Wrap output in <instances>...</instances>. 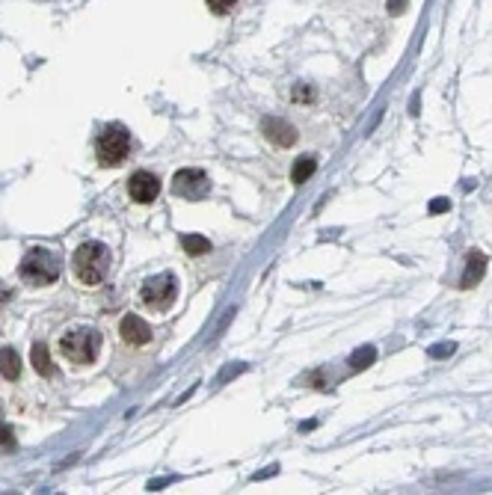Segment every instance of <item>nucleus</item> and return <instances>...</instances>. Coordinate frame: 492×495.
Returning <instances> with one entry per match:
<instances>
[{
    "label": "nucleus",
    "instance_id": "obj_5",
    "mask_svg": "<svg viewBox=\"0 0 492 495\" xmlns=\"http://www.w3.org/2000/svg\"><path fill=\"white\" fill-rule=\"evenodd\" d=\"M175 294H178V285H175V276L172 273H157L152 279L143 282L140 288V303L145 309H154V312H166L170 305L175 303Z\"/></svg>",
    "mask_w": 492,
    "mask_h": 495
},
{
    "label": "nucleus",
    "instance_id": "obj_11",
    "mask_svg": "<svg viewBox=\"0 0 492 495\" xmlns=\"http://www.w3.org/2000/svg\"><path fill=\"white\" fill-rule=\"evenodd\" d=\"M18 374H21V356H18L12 347H3L0 350V377L18 380Z\"/></svg>",
    "mask_w": 492,
    "mask_h": 495
},
{
    "label": "nucleus",
    "instance_id": "obj_10",
    "mask_svg": "<svg viewBox=\"0 0 492 495\" xmlns=\"http://www.w3.org/2000/svg\"><path fill=\"white\" fill-rule=\"evenodd\" d=\"M484 273H486V255L480 250H471L469 261H466V273H462V279H460V288H475V285L484 279Z\"/></svg>",
    "mask_w": 492,
    "mask_h": 495
},
{
    "label": "nucleus",
    "instance_id": "obj_18",
    "mask_svg": "<svg viewBox=\"0 0 492 495\" xmlns=\"http://www.w3.org/2000/svg\"><path fill=\"white\" fill-rule=\"evenodd\" d=\"M311 98H314V89L309 83H300L294 89V101H311Z\"/></svg>",
    "mask_w": 492,
    "mask_h": 495
},
{
    "label": "nucleus",
    "instance_id": "obj_12",
    "mask_svg": "<svg viewBox=\"0 0 492 495\" xmlns=\"http://www.w3.org/2000/svg\"><path fill=\"white\" fill-rule=\"evenodd\" d=\"M30 362H33V371H39L42 377H51V374L57 371L54 359H51V353H48L45 344H33V347H30Z\"/></svg>",
    "mask_w": 492,
    "mask_h": 495
},
{
    "label": "nucleus",
    "instance_id": "obj_17",
    "mask_svg": "<svg viewBox=\"0 0 492 495\" xmlns=\"http://www.w3.org/2000/svg\"><path fill=\"white\" fill-rule=\"evenodd\" d=\"M454 347L457 344L454 341H445V344H436V347H430V356L433 359H448L451 353H454Z\"/></svg>",
    "mask_w": 492,
    "mask_h": 495
},
{
    "label": "nucleus",
    "instance_id": "obj_6",
    "mask_svg": "<svg viewBox=\"0 0 492 495\" xmlns=\"http://www.w3.org/2000/svg\"><path fill=\"white\" fill-rule=\"evenodd\" d=\"M172 193L181 199H205L211 193V181L202 170H178L172 178Z\"/></svg>",
    "mask_w": 492,
    "mask_h": 495
},
{
    "label": "nucleus",
    "instance_id": "obj_20",
    "mask_svg": "<svg viewBox=\"0 0 492 495\" xmlns=\"http://www.w3.org/2000/svg\"><path fill=\"white\" fill-rule=\"evenodd\" d=\"M12 430H9V424H3L0 421V445H12Z\"/></svg>",
    "mask_w": 492,
    "mask_h": 495
},
{
    "label": "nucleus",
    "instance_id": "obj_4",
    "mask_svg": "<svg viewBox=\"0 0 492 495\" xmlns=\"http://www.w3.org/2000/svg\"><path fill=\"white\" fill-rule=\"evenodd\" d=\"M95 152H98V163L101 166H119L127 157V152H131V134H127V128L107 125L104 131L98 134Z\"/></svg>",
    "mask_w": 492,
    "mask_h": 495
},
{
    "label": "nucleus",
    "instance_id": "obj_19",
    "mask_svg": "<svg viewBox=\"0 0 492 495\" xmlns=\"http://www.w3.org/2000/svg\"><path fill=\"white\" fill-rule=\"evenodd\" d=\"M445 211H451V202H448V199H433V202H430V214H445Z\"/></svg>",
    "mask_w": 492,
    "mask_h": 495
},
{
    "label": "nucleus",
    "instance_id": "obj_21",
    "mask_svg": "<svg viewBox=\"0 0 492 495\" xmlns=\"http://www.w3.org/2000/svg\"><path fill=\"white\" fill-rule=\"evenodd\" d=\"M407 9V0H389V15H400Z\"/></svg>",
    "mask_w": 492,
    "mask_h": 495
},
{
    "label": "nucleus",
    "instance_id": "obj_3",
    "mask_svg": "<svg viewBox=\"0 0 492 495\" xmlns=\"http://www.w3.org/2000/svg\"><path fill=\"white\" fill-rule=\"evenodd\" d=\"M60 353L72 365H92L101 353V335L90 326H74L60 339Z\"/></svg>",
    "mask_w": 492,
    "mask_h": 495
},
{
    "label": "nucleus",
    "instance_id": "obj_2",
    "mask_svg": "<svg viewBox=\"0 0 492 495\" xmlns=\"http://www.w3.org/2000/svg\"><path fill=\"white\" fill-rule=\"evenodd\" d=\"M60 255L45 250V246H33V250H27V255L18 264V276H21L24 285H30V288H48V285H54L60 279Z\"/></svg>",
    "mask_w": 492,
    "mask_h": 495
},
{
    "label": "nucleus",
    "instance_id": "obj_7",
    "mask_svg": "<svg viewBox=\"0 0 492 495\" xmlns=\"http://www.w3.org/2000/svg\"><path fill=\"white\" fill-rule=\"evenodd\" d=\"M127 193H131L134 202L149 205V202H154L157 196H161V181H157V175L140 170V172L131 175V181H127Z\"/></svg>",
    "mask_w": 492,
    "mask_h": 495
},
{
    "label": "nucleus",
    "instance_id": "obj_9",
    "mask_svg": "<svg viewBox=\"0 0 492 495\" xmlns=\"http://www.w3.org/2000/svg\"><path fill=\"white\" fill-rule=\"evenodd\" d=\"M261 131H264V137H267L270 143H276L279 148H288V145L297 143V128L288 125L285 119H264Z\"/></svg>",
    "mask_w": 492,
    "mask_h": 495
},
{
    "label": "nucleus",
    "instance_id": "obj_16",
    "mask_svg": "<svg viewBox=\"0 0 492 495\" xmlns=\"http://www.w3.org/2000/svg\"><path fill=\"white\" fill-rule=\"evenodd\" d=\"M205 3H208V9H211L214 15H225L229 9H234L238 0H205Z\"/></svg>",
    "mask_w": 492,
    "mask_h": 495
},
{
    "label": "nucleus",
    "instance_id": "obj_13",
    "mask_svg": "<svg viewBox=\"0 0 492 495\" xmlns=\"http://www.w3.org/2000/svg\"><path fill=\"white\" fill-rule=\"evenodd\" d=\"M314 170H318V157H311V154H303L297 163H294V170H291V181L294 184H303V181H309V178L314 175Z\"/></svg>",
    "mask_w": 492,
    "mask_h": 495
},
{
    "label": "nucleus",
    "instance_id": "obj_8",
    "mask_svg": "<svg viewBox=\"0 0 492 495\" xmlns=\"http://www.w3.org/2000/svg\"><path fill=\"white\" fill-rule=\"evenodd\" d=\"M119 335H122V341L131 344V347H145V344L152 341V326L143 318H136V314H125L122 323H119Z\"/></svg>",
    "mask_w": 492,
    "mask_h": 495
},
{
    "label": "nucleus",
    "instance_id": "obj_14",
    "mask_svg": "<svg viewBox=\"0 0 492 495\" xmlns=\"http://www.w3.org/2000/svg\"><path fill=\"white\" fill-rule=\"evenodd\" d=\"M181 246L187 255H193V259H199V255H208L211 252V241L202 234H184L181 237Z\"/></svg>",
    "mask_w": 492,
    "mask_h": 495
},
{
    "label": "nucleus",
    "instance_id": "obj_15",
    "mask_svg": "<svg viewBox=\"0 0 492 495\" xmlns=\"http://www.w3.org/2000/svg\"><path fill=\"white\" fill-rule=\"evenodd\" d=\"M373 359H377V350L373 347H359L356 353H350V368L353 371H365V368H371L373 365Z\"/></svg>",
    "mask_w": 492,
    "mask_h": 495
},
{
    "label": "nucleus",
    "instance_id": "obj_1",
    "mask_svg": "<svg viewBox=\"0 0 492 495\" xmlns=\"http://www.w3.org/2000/svg\"><path fill=\"white\" fill-rule=\"evenodd\" d=\"M72 270L81 285H101L104 276L110 273V250L101 241H86L72 255Z\"/></svg>",
    "mask_w": 492,
    "mask_h": 495
}]
</instances>
